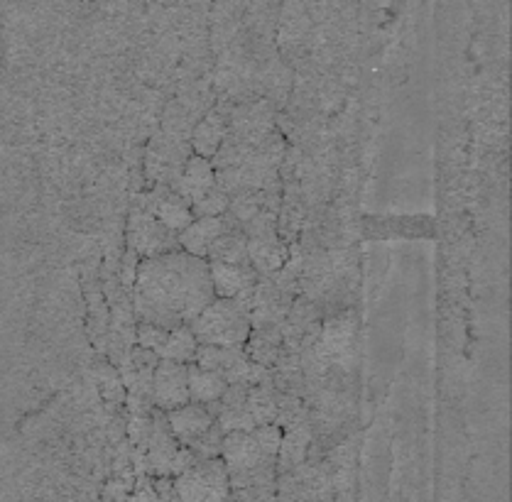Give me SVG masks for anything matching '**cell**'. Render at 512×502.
<instances>
[{
	"mask_svg": "<svg viewBox=\"0 0 512 502\" xmlns=\"http://www.w3.org/2000/svg\"><path fill=\"white\" fill-rule=\"evenodd\" d=\"M221 461L228 473H245L260 466H272V463L277 466V461H272L260 451L258 441L253 439V431H238V434L223 436Z\"/></svg>",
	"mask_w": 512,
	"mask_h": 502,
	"instance_id": "cell-11",
	"label": "cell"
},
{
	"mask_svg": "<svg viewBox=\"0 0 512 502\" xmlns=\"http://www.w3.org/2000/svg\"><path fill=\"white\" fill-rule=\"evenodd\" d=\"M248 258L258 277H270L290 263V248L280 233L248 240Z\"/></svg>",
	"mask_w": 512,
	"mask_h": 502,
	"instance_id": "cell-16",
	"label": "cell"
},
{
	"mask_svg": "<svg viewBox=\"0 0 512 502\" xmlns=\"http://www.w3.org/2000/svg\"><path fill=\"white\" fill-rule=\"evenodd\" d=\"M179 502H228L231 483L221 458L194 463L189 471L174 478Z\"/></svg>",
	"mask_w": 512,
	"mask_h": 502,
	"instance_id": "cell-3",
	"label": "cell"
},
{
	"mask_svg": "<svg viewBox=\"0 0 512 502\" xmlns=\"http://www.w3.org/2000/svg\"><path fill=\"white\" fill-rule=\"evenodd\" d=\"M125 240H128V250H133L140 260L160 258V255L179 250V236L167 231L150 211L140 209L133 204L128 216V228H125Z\"/></svg>",
	"mask_w": 512,
	"mask_h": 502,
	"instance_id": "cell-4",
	"label": "cell"
},
{
	"mask_svg": "<svg viewBox=\"0 0 512 502\" xmlns=\"http://www.w3.org/2000/svg\"><path fill=\"white\" fill-rule=\"evenodd\" d=\"M233 226H236V218L231 214L219 218H194L192 226L179 233V250L194 255V258L206 260L211 248L216 245V240Z\"/></svg>",
	"mask_w": 512,
	"mask_h": 502,
	"instance_id": "cell-12",
	"label": "cell"
},
{
	"mask_svg": "<svg viewBox=\"0 0 512 502\" xmlns=\"http://www.w3.org/2000/svg\"><path fill=\"white\" fill-rule=\"evenodd\" d=\"M228 209H231V196L214 187L209 194L196 201L192 206V214L194 218H219L226 216Z\"/></svg>",
	"mask_w": 512,
	"mask_h": 502,
	"instance_id": "cell-23",
	"label": "cell"
},
{
	"mask_svg": "<svg viewBox=\"0 0 512 502\" xmlns=\"http://www.w3.org/2000/svg\"><path fill=\"white\" fill-rule=\"evenodd\" d=\"M314 431L312 424H292V427L282 429V444L280 454H277V473H292L302 463H307L309 449H312Z\"/></svg>",
	"mask_w": 512,
	"mask_h": 502,
	"instance_id": "cell-17",
	"label": "cell"
},
{
	"mask_svg": "<svg viewBox=\"0 0 512 502\" xmlns=\"http://www.w3.org/2000/svg\"><path fill=\"white\" fill-rule=\"evenodd\" d=\"M157 502H179L177 488H174V478H155Z\"/></svg>",
	"mask_w": 512,
	"mask_h": 502,
	"instance_id": "cell-31",
	"label": "cell"
},
{
	"mask_svg": "<svg viewBox=\"0 0 512 502\" xmlns=\"http://www.w3.org/2000/svg\"><path fill=\"white\" fill-rule=\"evenodd\" d=\"M192 334L199 346H219V348H245L250 331L248 311L238 307L233 299H214L192 326Z\"/></svg>",
	"mask_w": 512,
	"mask_h": 502,
	"instance_id": "cell-2",
	"label": "cell"
},
{
	"mask_svg": "<svg viewBox=\"0 0 512 502\" xmlns=\"http://www.w3.org/2000/svg\"><path fill=\"white\" fill-rule=\"evenodd\" d=\"M228 390V383L221 375L211 373V370L199 368V365H189V400L194 405L209 407L214 402H219L223 392Z\"/></svg>",
	"mask_w": 512,
	"mask_h": 502,
	"instance_id": "cell-19",
	"label": "cell"
},
{
	"mask_svg": "<svg viewBox=\"0 0 512 502\" xmlns=\"http://www.w3.org/2000/svg\"><path fill=\"white\" fill-rule=\"evenodd\" d=\"M179 449H182V446H179V441L172 436L165 412L152 409L150 439H147L145 446V476L172 478V466Z\"/></svg>",
	"mask_w": 512,
	"mask_h": 502,
	"instance_id": "cell-6",
	"label": "cell"
},
{
	"mask_svg": "<svg viewBox=\"0 0 512 502\" xmlns=\"http://www.w3.org/2000/svg\"><path fill=\"white\" fill-rule=\"evenodd\" d=\"M353 336H356V316H353L351 309L324 314L319 341L331 356V363H334L336 370H343L348 360H351Z\"/></svg>",
	"mask_w": 512,
	"mask_h": 502,
	"instance_id": "cell-10",
	"label": "cell"
},
{
	"mask_svg": "<svg viewBox=\"0 0 512 502\" xmlns=\"http://www.w3.org/2000/svg\"><path fill=\"white\" fill-rule=\"evenodd\" d=\"M228 502H277V485H260V488L231 490Z\"/></svg>",
	"mask_w": 512,
	"mask_h": 502,
	"instance_id": "cell-28",
	"label": "cell"
},
{
	"mask_svg": "<svg viewBox=\"0 0 512 502\" xmlns=\"http://www.w3.org/2000/svg\"><path fill=\"white\" fill-rule=\"evenodd\" d=\"M206 263H228V265H250L248 258V238H245L243 228L233 226L228 228L223 236L216 240V245L211 248Z\"/></svg>",
	"mask_w": 512,
	"mask_h": 502,
	"instance_id": "cell-20",
	"label": "cell"
},
{
	"mask_svg": "<svg viewBox=\"0 0 512 502\" xmlns=\"http://www.w3.org/2000/svg\"><path fill=\"white\" fill-rule=\"evenodd\" d=\"M167 336H170V331L160 329V326L155 324H135V346L145 348V351L150 353H157V358H160V351L162 346H165Z\"/></svg>",
	"mask_w": 512,
	"mask_h": 502,
	"instance_id": "cell-25",
	"label": "cell"
},
{
	"mask_svg": "<svg viewBox=\"0 0 512 502\" xmlns=\"http://www.w3.org/2000/svg\"><path fill=\"white\" fill-rule=\"evenodd\" d=\"M226 135H228V116L221 111V108H211V111H206V116L199 118V123L194 125L192 138H189V147H192L196 157L214 160V155L221 150Z\"/></svg>",
	"mask_w": 512,
	"mask_h": 502,
	"instance_id": "cell-15",
	"label": "cell"
},
{
	"mask_svg": "<svg viewBox=\"0 0 512 502\" xmlns=\"http://www.w3.org/2000/svg\"><path fill=\"white\" fill-rule=\"evenodd\" d=\"M245 405H248L255 427L277 422V390L272 385L248 387V402Z\"/></svg>",
	"mask_w": 512,
	"mask_h": 502,
	"instance_id": "cell-21",
	"label": "cell"
},
{
	"mask_svg": "<svg viewBox=\"0 0 512 502\" xmlns=\"http://www.w3.org/2000/svg\"><path fill=\"white\" fill-rule=\"evenodd\" d=\"M98 383H101L103 395L111 402H125V387L118 373L116 365H103L101 373H98Z\"/></svg>",
	"mask_w": 512,
	"mask_h": 502,
	"instance_id": "cell-27",
	"label": "cell"
},
{
	"mask_svg": "<svg viewBox=\"0 0 512 502\" xmlns=\"http://www.w3.org/2000/svg\"><path fill=\"white\" fill-rule=\"evenodd\" d=\"M165 417L167 424H170L172 436L179 441V446H192L196 439H201V436L216 424V419L211 417L209 409L194 405V402L174 409V412H167Z\"/></svg>",
	"mask_w": 512,
	"mask_h": 502,
	"instance_id": "cell-14",
	"label": "cell"
},
{
	"mask_svg": "<svg viewBox=\"0 0 512 502\" xmlns=\"http://www.w3.org/2000/svg\"><path fill=\"white\" fill-rule=\"evenodd\" d=\"M216 187V169L211 165V160H204V157L192 155L184 165L182 174H179L177 182L172 184L174 189L189 206H194L201 196H206L211 189Z\"/></svg>",
	"mask_w": 512,
	"mask_h": 502,
	"instance_id": "cell-13",
	"label": "cell"
},
{
	"mask_svg": "<svg viewBox=\"0 0 512 502\" xmlns=\"http://www.w3.org/2000/svg\"><path fill=\"white\" fill-rule=\"evenodd\" d=\"M292 294L282 292L275 285L272 277H258V285H255L253 302H250V326L253 329H265V326H282L290 316V309L294 304Z\"/></svg>",
	"mask_w": 512,
	"mask_h": 502,
	"instance_id": "cell-8",
	"label": "cell"
},
{
	"mask_svg": "<svg viewBox=\"0 0 512 502\" xmlns=\"http://www.w3.org/2000/svg\"><path fill=\"white\" fill-rule=\"evenodd\" d=\"M245 353L253 363L263 365L268 370L275 368L277 358L282 353V326H265V329L250 331Z\"/></svg>",
	"mask_w": 512,
	"mask_h": 502,
	"instance_id": "cell-18",
	"label": "cell"
},
{
	"mask_svg": "<svg viewBox=\"0 0 512 502\" xmlns=\"http://www.w3.org/2000/svg\"><path fill=\"white\" fill-rule=\"evenodd\" d=\"M192 147L187 140L172 138V135L160 133L150 140L145 155V172L155 187H172L182 174L184 165L192 157Z\"/></svg>",
	"mask_w": 512,
	"mask_h": 502,
	"instance_id": "cell-5",
	"label": "cell"
},
{
	"mask_svg": "<svg viewBox=\"0 0 512 502\" xmlns=\"http://www.w3.org/2000/svg\"><path fill=\"white\" fill-rule=\"evenodd\" d=\"M189 402V365L160 360L152 378V407L167 414Z\"/></svg>",
	"mask_w": 512,
	"mask_h": 502,
	"instance_id": "cell-9",
	"label": "cell"
},
{
	"mask_svg": "<svg viewBox=\"0 0 512 502\" xmlns=\"http://www.w3.org/2000/svg\"><path fill=\"white\" fill-rule=\"evenodd\" d=\"M214 299L209 263L184 250L140 260L138 280L130 294L135 321L165 331L192 326Z\"/></svg>",
	"mask_w": 512,
	"mask_h": 502,
	"instance_id": "cell-1",
	"label": "cell"
},
{
	"mask_svg": "<svg viewBox=\"0 0 512 502\" xmlns=\"http://www.w3.org/2000/svg\"><path fill=\"white\" fill-rule=\"evenodd\" d=\"M138 267H140V258L133 253V250H128V253L123 255V263H121V285L125 292L133 294V287H135V280H138Z\"/></svg>",
	"mask_w": 512,
	"mask_h": 502,
	"instance_id": "cell-29",
	"label": "cell"
},
{
	"mask_svg": "<svg viewBox=\"0 0 512 502\" xmlns=\"http://www.w3.org/2000/svg\"><path fill=\"white\" fill-rule=\"evenodd\" d=\"M128 502H157L155 478H150V476H138V478H135L133 493H130V500Z\"/></svg>",
	"mask_w": 512,
	"mask_h": 502,
	"instance_id": "cell-30",
	"label": "cell"
},
{
	"mask_svg": "<svg viewBox=\"0 0 512 502\" xmlns=\"http://www.w3.org/2000/svg\"><path fill=\"white\" fill-rule=\"evenodd\" d=\"M196 338L189 326H179V329H172L170 336H167L165 346L160 351V360H172V363L192 365L196 358Z\"/></svg>",
	"mask_w": 512,
	"mask_h": 502,
	"instance_id": "cell-22",
	"label": "cell"
},
{
	"mask_svg": "<svg viewBox=\"0 0 512 502\" xmlns=\"http://www.w3.org/2000/svg\"><path fill=\"white\" fill-rule=\"evenodd\" d=\"M253 439L258 441L260 451L265 456L277 461V454H280V444H282V429L277 424H265V427H255L253 429Z\"/></svg>",
	"mask_w": 512,
	"mask_h": 502,
	"instance_id": "cell-26",
	"label": "cell"
},
{
	"mask_svg": "<svg viewBox=\"0 0 512 502\" xmlns=\"http://www.w3.org/2000/svg\"><path fill=\"white\" fill-rule=\"evenodd\" d=\"M223 431L219 424H214L209 431H206L201 439H196L192 446H187L192 451L196 461H214V458H221V446H223Z\"/></svg>",
	"mask_w": 512,
	"mask_h": 502,
	"instance_id": "cell-24",
	"label": "cell"
},
{
	"mask_svg": "<svg viewBox=\"0 0 512 502\" xmlns=\"http://www.w3.org/2000/svg\"><path fill=\"white\" fill-rule=\"evenodd\" d=\"M135 206L150 211L167 231L177 233V236L182 231H187L194 221L192 206L170 187H152L150 192L140 194L138 199H135Z\"/></svg>",
	"mask_w": 512,
	"mask_h": 502,
	"instance_id": "cell-7",
	"label": "cell"
}]
</instances>
